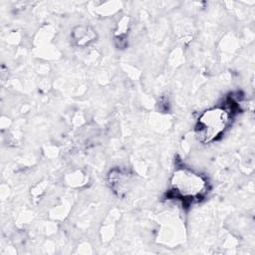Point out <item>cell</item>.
<instances>
[{"instance_id":"2","label":"cell","mask_w":255,"mask_h":255,"mask_svg":"<svg viewBox=\"0 0 255 255\" xmlns=\"http://www.w3.org/2000/svg\"><path fill=\"white\" fill-rule=\"evenodd\" d=\"M230 122L229 112L222 107H214L203 112L198 118L195 132L197 138L208 143L216 139L225 130Z\"/></svg>"},{"instance_id":"1","label":"cell","mask_w":255,"mask_h":255,"mask_svg":"<svg viewBox=\"0 0 255 255\" xmlns=\"http://www.w3.org/2000/svg\"><path fill=\"white\" fill-rule=\"evenodd\" d=\"M170 184L173 197L187 203L198 201L207 191L205 178L188 168L175 170Z\"/></svg>"},{"instance_id":"3","label":"cell","mask_w":255,"mask_h":255,"mask_svg":"<svg viewBox=\"0 0 255 255\" xmlns=\"http://www.w3.org/2000/svg\"><path fill=\"white\" fill-rule=\"evenodd\" d=\"M79 32L74 33V40L78 43V45H85L88 44L90 41H93L95 39V34L93 31L90 30V28L88 29L86 34H83V29L82 27H79Z\"/></svg>"}]
</instances>
